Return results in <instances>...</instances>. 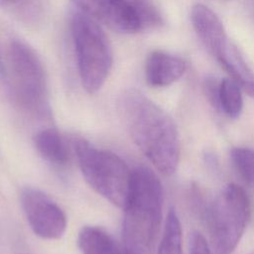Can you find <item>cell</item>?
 Returning <instances> with one entry per match:
<instances>
[{"mask_svg": "<svg viewBox=\"0 0 254 254\" xmlns=\"http://www.w3.org/2000/svg\"><path fill=\"white\" fill-rule=\"evenodd\" d=\"M77 10L119 33L144 30L136 6L129 0H70Z\"/></svg>", "mask_w": 254, "mask_h": 254, "instance_id": "9", "label": "cell"}, {"mask_svg": "<svg viewBox=\"0 0 254 254\" xmlns=\"http://www.w3.org/2000/svg\"><path fill=\"white\" fill-rule=\"evenodd\" d=\"M241 87L232 78H224L218 86V110L229 118H237L243 108Z\"/></svg>", "mask_w": 254, "mask_h": 254, "instance_id": "13", "label": "cell"}, {"mask_svg": "<svg viewBox=\"0 0 254 254\" xmlns=\"http://www.w3.org/2000/svg\"><path fill=\"white\" fill-rule=\"evenodd\" d=\"M79 170L88 186L99 195L118 207H124L132 171L111 151L97 148L85 139L73 141Z\"/></svg>", "mask_w": 254, "mask_h": 254, "instance_id": "5", "label": "cell"}, {"mask_svg": "<svg viewBox=\"0 0 254 254\" xmlns=\"http://www.w3.org/2000/svg\"><path fill=\"white\" fill-rule=\"evenodd\" d=\"M190 254H211L207 241L198 231H193L190 236Z\"/></svg>", "mask_w": 254, "mask_h": 254, "instance_id": "16", "label": "cell"}, {"mask_svg": "<svg viewBox=\"0 0 254 254\" xmlns=\"http://www.w3.org/2000/svg\"><path fill=\"white\" fill-rule=\"evenodd\" d=\"M186 68L187 64L182 58L166 52L154 51L147 58L145 77L149 85L164 87L182 77Z\"/></svg>", "mask_w": 254, "mask_h": 254, "instance_id": "10", "label": "cell"}, {"mask_svg": "<svg viewBox=\"0 0 254 254\" xmlns=\"http://www.w3.org/2000/svg\"><path fill=\"white\" fill-rule=\"evenodd\" d=\"M118 113L132 141L163 175L171 176L180 161V138L172 117L136 89L122 92Z\"/></svg>", "mask_w": 254, "mask_h": 254, "instance_id": "1", "label": "cell"}, {"mask_svg": "<svg viewBox=\"0 0 254 254\" xmlns=\"http://www.w3.org/2000/svg\"><path fill=\"white\" fill-rule=\"evenodd\" d=\"M19 254H26V253H19Z\"/></svg>", "mask_w": 254, "mask_h": 254, "instance_id": "21", "label": "cell"}, {"mask_svg": "<svg viewBox=\"0 0 254 254\" xmlns=\"http://www.w3.org/2000/svg\"><path fill=\"white\" fill-rule=\"evenodd\" d=\"M70 28L81 84L88 93H95L112 67L111 44L101 26L78 10L71 15Z\"/></svg>", "mask_w": 254, "mask_h": 254, "instance_id": "4", "label": "cell"}, {"mask_svg": "<svg viewBox=\"0 0 254 254\" xmlns=\"http://www.w3.org/2000/svg\"><path fill=\"white\" fill-rule=\"evenodd\" d=\"M77 246L81 254H130L106 231L95 226H84L78 233Z\"/></svg>", "mask_w": 254, "mask_h": 254, "instance_id": "11", "label": "cell"}, {"mask_svg": "<svg viewBox=\"0 0 254 254\" xmlns=\"http://www.w3.org/2000/svg\"><path fill=\"white\" fill-rule=\"evenodd\" d=\"M38 153L49 163L57 167H64L69 161L67 146L58 129L48 127L39 131L34 137Z\"/></svg>", "mask_w": 254, "mask_h": 254, "instance_id": "12", "label": "cell"}, {"mask_svg": "<svg viewBox=\"0 0 254 254\" xmlns=\"http://www.w3.org/2000/svg\"><path fill=\"white\" fill-rule=\"evenodd\" d=\"M218 86L219 81L214 76H207L203 81L204 93L210 104L218 110Z\"/></svg>", "mask_w": 254, "mask_h": 254, "instance_id": "17", "label": "cell"}, {"mask_svg": "<svg viewBox=\"0 0 254 254\" xmlns=\"http://www.w3.org/2000/svg\"><path fill=\"white\" fill-rule=\"evenodd\" d=\"M21 205L33 232L48 240L60 239L66 229V216L62 207L44 191L25 188L21 191Z\"/></svg>", "mask_w": 254, "mask_h": 254, "instance_id": "8", "label": "cell"}, {"mask_svg": "<svg viewBox=\"0 0 254 254\" xmlns=\"http://www.w3.org/2000/svg\"><path fill=\"white\" fill-rule=\"evenodd\" d=\"M129 1H131L132 3H137V2H140V1H142V0H129Z\"/></svg>", "mask_w": 254, "mask_h": 254, "instance_id": "19", "label": "cell"}, {"mask_svg": "<svg viewBox=\"0 0 254 254\" xmlns=\"http://www.w3.org/2000/svg\"><path fill=\"white\" fill-rule=\"evenodd\" d=\"M157 254H184L182 226L179 216L174 208H170L168 212Z\"/></svg>", "mask_w": 254, "mask_h": 254, "instance_id": "14", "label": "cell"}, {"mask_svg": "<svg viewBox=\"0 0 254 254\" xmlns=\"http://www.w3.org/2000/svg\"><path fill=\"white\" fill-rule=\"evenodd\" d=\"M3 74H5V71H4L2 61H1V58H0V75H3Z\"/></svg>", "mask_w": 254, "mask_h": 254, "instance_id": "18", "label": "cell"}, {"mask_svg": "<svg viewBox=\"0 0 254 254\" xmlns=\"http://www.w3.org/2000/svg\"><path fill=\"white\" fill-rule=\"evenodd\" d=\"M250 200L235 185L225 186L206 211L212 248L215 254H231L237 247L250 217Z\"/></svg>", "mask_w": 254, "mask_h": 254, "instance_id": "7", "label": "cell"}, {"mask_svg": "<svg viewBox=\"0 0 254 254\" xmlns=\"http://www.w3.org/2000/svg\"><path fill=\"white\" fill-rule=\"evenodd\" d=\"M190 18L192 27L204 47L230 77L254 98V72L237 47L229 40L217 15L199 3L192 7Z\"/></svg>", "mask_w": 254, "mask_h": 254, "instance_id": "6", "label": "cell"}, {"mask_svg": "<svg viewBox=\"0 0 254 254\" xmlns=\"http://www.w3.org/2000/svg\"><path fill=\"white\" fill-rule=\"evenodd\" d=\"M230 158L239 177L247 185L254 187V149L247 147L232 148Z\"/></svg>", "mask_w": 254, "mask_h": 254, "instance_id": "15", "label": "cell"}, {"mask_svg": "<svg viewBox=\"0 0 254 254\" xmlns=\"http://www.w3.org/2000/svg\"><path fill=\"white\" fill-rule=\"evenodd\" d=\"M9 89L17 106L36 119H50L47 75L35 50L22 41L8 48Z\"/></svg>", "mask_w": 254, "mask_h": 254, "instance_id": "3", "label": "cell"}, {"mask_svg": "<svg viewBox=\"0 0 254 254\" xmlns=\"http://www.w3.org/2000/svg\"><path fill=\"white\" fill-rule=\"evenodd\" d=\"M250 254H254V251H253V252H251V253H250Z\"/></svg>", "mask_w": 254, "mask_h": 254, "instance_id": "20", "label": "cell"}, {"mask_svg": "<svg viewBox=\"0 0 254 254\" xmlns=\"http://www.w3.org/2000/svg\"><path fill=\"white\" fill-rule=\"evenodd\" d=\"M163 201L158 176L144 166L132 170L122 223V245L130 254L153 253L162 223Z\"/></svg>", "mask_w": 254, "mask_h": 254, "instance_id": "2", "label": "cell"}]
</instances>
